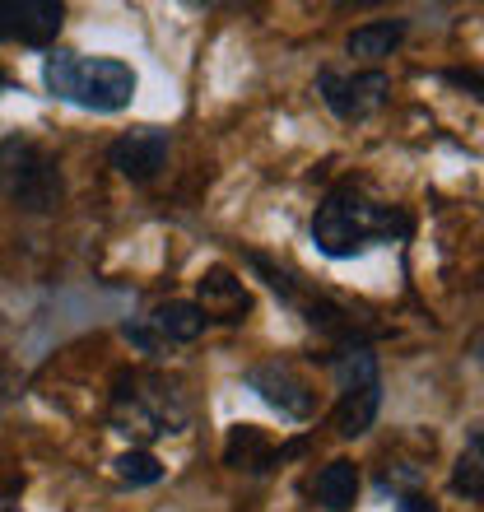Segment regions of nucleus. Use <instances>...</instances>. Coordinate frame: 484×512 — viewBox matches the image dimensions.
I'll use <instances>...</instances> for the list:
<instances>
[{
	"instance_id": "obj_1",
	"label": "nucleus",
	"mask_w": 484,
	"mask_h": 512,
	"mask_svg": "<svg viewBox=\"0 0 484 512\" xmlns=\"http://www.w3.org/2000/svg\"><path fill=\"white\" fill-rule=\"evenodd\" d=\"M405 233H410V215L401 205L373 201L359 182H340L336 191H326V201L312 215V243L331 261L363 256L377 243H401Z\"/></svg>"
},
{
	"instance_id": "obj_2",
	"label": "nucleus",
	"mask_w": 484,
	"mask_h": 512,
	"mask_svg": "<svg viewBox=\"0 0 484 512\" xmlns=\"http://www.w3.org/2000/svg\"><path fill=\"white\" fill-rule=\"evenodd\" d=\"M47 94L84 112H121L135 98V70L117 56H80V52H52L42 66Z\"/></svg>"
},
{
	"instance_id": "obj_3",
	"label": "nucleus",
	"mask_w": 484,
	"mask_h": 512,
	"mask_svg": "<svg viewBox=\"0 0 484 512\" xmlns=\"http://www.w3.org/2000/svg\"><path fill=\"white\" fill-rule=\"evenodd\" d=\"M112 429L135 438V443H154V438H173L187 429L191 405L182 387L159 373H126L112 391Z\"/></svg>"
},
{
	"instance_id": "obj_4",
	"label": "nucleus",
	"mask_w": 484,
	"mask_h": 512,
	"mask_svg": "<svg viewBox=\"0 0 484 512\" xmlns=\"http://www.w3.org/2000/svg\"><path fill=\"white\" fill-rule=\"evenodd\" d=\"M0 196L28 215H52L66 201V177L52 149H42L33 135H5L0 140Z\"/></svg>"
},
{
	"instance_id": "obj_5",
	"label": "nucleus",
	"mask_w": 484,
	"mask_h": 512,
	"mask_svg": "<svg viewBox=\"0 0 484 512\" xmlns=\"http://www.w3.org/2000/svg\"><path fill=\"white\" fill-rule=\"evenodd\" d=\"M317 94L331 112H336L340 122H363V117H373L391 94V80L382 70H359V75H345V70H331L326 66L317 75Z\"/></svg>"
},
{
	"instance_id": "obj_6",
	"label": "nucleus",
	"mask_w": 484,
	"mask_h": 512,
	"mask_svg": "<svg viewBox=\"0 0 484 512\" xmlns=\"http://www.w3.org/2000/svg\"><path fill=\"white\" fill-rule=\"evenodd\" d=\"M247 387H252L266 405H275L284 419H312L317 415V391H312V382L303 378L298 368L280 364V359L247 368Z\"/></svg>"
},
{
	"instance_id": "obj_7",
	"label": "nucleus",
	"mask_w": 484,
	"mask_h": 512,
	"mask_svg": "<svg viewBox=\"0 0 484 512\" xmlns=\"http://www.w3.org/2000/svg\"><path fill=\"white\" fill-rule=\"evenodd\" d=\"M205 312L187 298H168L145 317V326H126V336L140 345V350H159V345H191V340L205 331Z\"/></svg>"
},
{
	"instance_id": "obj_8",
	"label": "nucleus",
	"mask_w": 484,
	"mask_h": 512,
	"mask_svg": "<svg viewBox=\"0 0 484 512\" xmlns=\"http://www.w3.org/2000/svg\"><path fill=\"white\" fill-rule=\"evenodd\" d=\"M66 10L56 0H0V42L47 47L61 33Z\"/></svg>"
},
{
	"instance_id": "obj_9",
	"label": "nucleus",
	"mask_w": 484,
	"mask_h": 512,
	"mask_svg": "<svg viewBox=\"0 0 484 512\" xmlns=\"http://www.w3.org/2000/svg\"><path fill=\"white\" fill-rule=\"evenodd\" d=\"M108 159L121 177H131V182H154V177L168 168V131H159V126L126 131L121 140H112Z\"/></svg>"
},
{
	"instance_id": "obj_10",
	"label": "nucleus",
	"mask_w": 484,
	"mask_h": 512,
	"mask_svg": "<svg viewBox=\"0 0 484 512\" xmlns=\"http://www.w3.org/2000/svg\"><path fill=\"white\" fill-rule=\"evenodd\" d=\"M196 308L205 312V322L238 326V322H247V312H252V294L242 289V280L233 270L210 266L201 280H196Z\"/></svg>"
},
{
	"instance_id": "obj_11",
	"label": "nucleus",
	"mask_w": 484,
	"mask_h": 512,
	"mask_svg": "<svg viewBox=\"0 0 484 512\" xmlns=\"http://www.w3.org/2000/svg\"><path fill=\"white\" fill-rule=\"evenodd\" d=\"M308 494H312V503L326 512H350L354 499H359V466L345 457L326 461L322 471H317V480L308 485Z\"/></svg>"
},
{
	"instance_id": "obj_12",
	"label": "nucleus",
	"mask_w": 484,
	"mask_h": 512,
	"mask_svg": "<svg viewBox=\"0 0 484 512\" xmlns=\"http://www.w3.org/2000/svg\"><path fill=\"white\" fill-rule=\"evenodd\" d=\"M377 405H382V382H363V387L340 391L336 401V433L340 438H363L373 429Z\"/></svg>"
},
{
	"instance_id": "obj_13",
	"label": "nucleus",
	"mask_w": 484,
	"mask_h": 512,
	"mask_svg": "<svg viewBox=\"0 0 484 512\" xmlns=\"http://www.w3.org/2000/svg\"><path fill=\"white\" fill-rule=\"evenodd\" d=\"M224 461H229L233 471H252V475H261V471H270L275 461H280V452L270 447V438L256 424H238V429L229 433V447H224Z\"/></svg>"
},
{
	"instance_id": "obj_14",
	"label": "nucleus",
	"mask_w": 484,
	"mask_h": 512,
	"mask_svg": "<svg viewBox=\"0 0 484 512\" xmlns=\"http://www.w3.org/2000/svg\"><path fill=\"white\" fill-rule=\"evenodd\" d=\"M405 38V19H373V24L354 28L350 38H345V52L359 56V61H382L401 47Z\"/></svg>"
},
{
	"instance_id": "obj_15",
	"label": "nucleus",
	"mask_w": 484,
	"mask_h": 512,
	"mask_svg": "<svg viewBox=\"0 0 484 512\" xmlns=\"http://www.w3.org/2000/svg\"><path fill=\"white\" fill-rule=\"evenodd\" d=\"M452 489L461 499H484V424H475L457 466H452Z\"/></svg>"
},
{
	"instance_id": "obj_16",
	"label": "nucleus",
	"mask_w": 484,
	"mask_h": 512,
	"mask_svg": "<svg viewBox=\"0 0 484 512\" xmlns=\"http://www.w3.org/2000/svg\"><path fill=\"white\" fill-rule=\"evenodd\" d=\"M112 466H117V480H121V485H131V489L159 485V480H163L159 457H149V452H121Z\"/></svg>"
},
{
	"instance_id": "obj_17",
	"label": "nucleus",
	"mask_w": 484,
	"mask_h": 512,
	"mask_svg": "<svg viewBox=\"0 0 484 512\" xmlns=\"http://www.w3.org/2000/svg\"><path fill=\"white\" fill-rule=\"evenodd\" d=\"M396 512H438V508H433L429 494H415V489H410V494H396Z\"/></svg>"
},
{
	"instance_id": "obj_18",
	"label": "nucleus",
	"mask_w": 484,
	"mask_h": 512,
	"mask_svg": "<svg viewBox=\"0 0 484 512\" xmlns=\"http://www.w3.org/2000/svg\"><path fill=\"white\" fill-rule=\"evenodd\" d=\"M5 89H10V75H5V70H0V94H5Z\"/></svg>"
},
{
	"instance_id": "obj_19",
	"label": "nucleus",
	"mask_w": 484,
	"mask_h": 512,
	"mask_svg": "<svg viewBox=\"0 0 484 512\" xmlns=\"http://www.w3.org/2000/svg\"><path fill=\"white\" fill-rule=\"evenodd\" d=\"M5 382H10V373H5V368H0V387H5Z\"/></svg>"
},
{
	"instance_id": "obj_20",
	"label": "nucleus",
	"mask_w": 484,
	"mask_h": 512,
	"mask_svg": "<svg viewBox=\"0 0 484 512\" xmlns=\"http://www.w3.org/2000/svg\"><path fill=\"white\" fill-rule=\"evenodd\" d=\"M0 512H10V508H0Z\"/></svg>"
}]
</instances>
